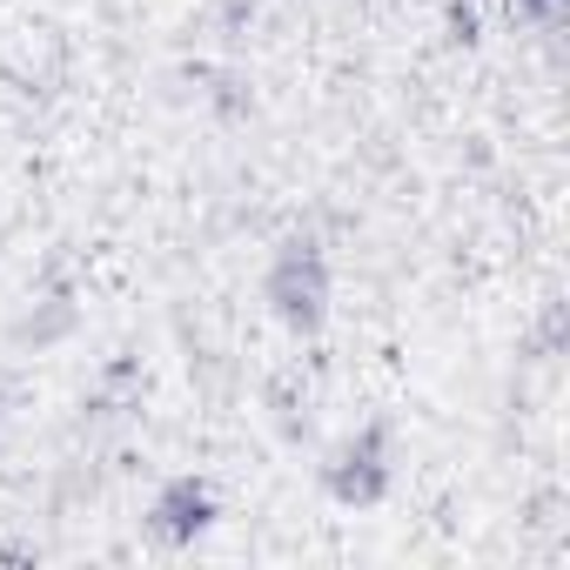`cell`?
Listing matches in <instances>:
<instances>
[{"label":"cell","instance_id":"cell-1","mask_svg":"<svg viewBox=\"0 0 570 570\" xmlns=\"http://www.w3.org/2000/svg\"><path fill=\"white\" fill-rule=\"evenodd\" d=\"M275 309L289 316L296 330H316L323 323V262L316 248H289L275 268Z\"/></svg>","mask_w":570,"mask_h":570},{"label":"cell","instance_id":"cell-2","mask_svg":"<svg viewBox=\"0 0 570 570\" xmlns=\"http://www.w3.org/2000/svg\"><path fill=\"white\" fill-rule=\"evenodd\" d=\"M208 523V490L202 483H175L168 497H161V530L168 537H195Z\"/></svg>","mask_w":570,"mask_h":570}]
</instances>
